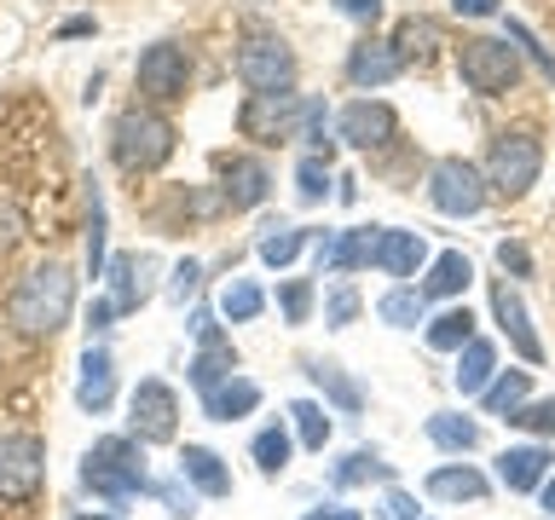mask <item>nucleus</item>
Returning <instances> with one entry per match:
<instances>
[{
    "label": "nucleus",
    "mask_w": 555,
    "mask_h": 520,
    "mask_svg": "<svg viewBox=\"0 0 555 520\" xmlns=\"http://www.w3.org/2000/svg\"><path fill=\"white\" fill-rule=\"evenodd\" d=\"M145 277H151V260L145 255H116L111 260V307H116V318H121V312H139V307L151 301Z\"/></svg>",
    "instance_id": "obj_15"
},
{
    "label": "nucleus",
    "mask_w": 555,
    "mask_h": 520,
    "mask_svg": "<svg viewBox=\"0 0 555 520\" xmlns=\"http://www.w3.org/2000/svg\"><path fill=\"white\" fill-rule=\"evenodd\" d=\"M324 133H330V110L312 99V104H307V121H301V139H307V145H330Z\"/></svg>",
    "instance_id": "obj_43"
},
{
    "label": "nucleus",
    "mask_w": 555,
    "mask_h": 520,
    "mask_svg": "<svg viewBox=\"0 0 555 520\" xmlns=\"http://www.w3.org/2000/svg\"><path fill=\"white\" fill-rule=\"evenodd\" d=\"M423 307H428V295L423 289H393V295H382V324H393V329H411V324H423Z\"/></svg>",
    "instance_id": "obj_30"
},
{
    "label": "nucleus",
    "mask_w": 555,
    "mask_h": 520,
    "mask_svg": "<svg viewBox=\"0 0 555 520\" xmlns=\"http://www.w3.org/2000/svg\"><path fill=\"white\" fill-rule=\"evenodd\" d=\"M0 359H7V353H0Z\"/></svg>",
    "instance_id": "obj_53"
},
{
    "label": "nucleus",
    "mask_w": 555,
    "mask_h": 520,
    "mask_svg": "<svg viewBox=\"0 0 555 520\" xmlns=\"http://www.w3.org/2000/svg\"><path fill=\"white\" fill-rule=\"evenodd\" d=\"M451 12H457V17H492L498 0H451Z\"/></svg>",
    "instance_id": "obj_48"
},
{
    "label": "nucleus",
    "mask_w": 555,
    "mask_h": 520,
    "mask_svg": "<svg viewBox=\"0 0 555 520\" xmlns=\"http://www.w3.org/2000/svg\"><path fill=\"white\" fill-rule=\"evenodd\" d=\"M336 128H341V139H347V145H359V151H376V145H388V139H393V110H388L382 99H353V104L341 110V121H336Z\"/></svg>",
    "instance_id": "obj_12"
},
{
    "label": "nucleus",
    "mask_w": 555,
    "mask_h": 520,
    "mask_svg": "<svg viewBox=\"0 0 555 520\" xmlns=\"http://www.w3.org/2000/svg\"><path fill=\"white\" fill-rule=\"evenodd\" d=\"M307 104L312 99H295V93H249V104L237 110V128L243 139H260V145H284V139H301Z\"/></svg>",
    "instance_id": "obj_6"
},
{
    "label": "nucleus",
    "mask_w": 555,
    "mask_h": 520,
    "mask_svg": "<svg viewBox=\"0 0 555 520\" xmlns=\"http://www.w3.org/2000/svg\"><path fill=\"white\" fill-rule=\"evenodd\" d=\"M544 509L555 515V480H550V474H544Z\"/></svg>",
    "instance_id": "obj_51"
},
{
    "label": "nucleus",
    "mask_w": 555,
    "mask_h": 520,
    "mask_svg": "<svg viewBox=\"0 0 555 520\" xmlns=\"http://www.w3.org/2000/svg\"><path fill=\"white\" fill-rule=\"evenodd\" d=\"M260 307H267V295H260L255 284H225V295H220V312H225L232 324H249Z\"/></svg>",
    "instance_id": "obj_36"
},
{
    "label": "nucleus",
    "mask_w": 555,
    "mask_h": 520,
    "mask_svg": "<svg viewBox=\"0 0 555 520\" xmlns=\"http://www.w3.org/2000/svg\"><path fill=\"white\" fill-rule=\"evenodd\" d=\"M428 492L434 497H446V503H480L486 497V474H480V468H434V474H428Z\"/></svg>",
    "instance_id": "obj_24"
},
{
    "label": "nucleus",
    "mask_w": 555,
    "mask_h": 520,
    "mask_svg": "<svg viewBox=\"0 0 555 520\" xmlns=\"http://www.w3.org/2000/svg\"><path fill=\"white\" fill-rule=\"evenodd\" d=\"M550 474V451L544 445H509L498 457V480L509 485V492H532V485H544Z\"/></svg>",
    "instance_id": "obj_18"
},
{
    "label": "nucleus",
    "mask_w": 555,
    "mask_h": 520,
    "mask_svg": "<svg viewBox=\"0 0 555 520\" xmlns=\"http://www.w3.org/2000/svg\"><path fill=\"white\" fill-rule=\"evenodd\" d=\"M434 41H440V29L428 24V17H405V24L393 29V47H399V58H428Z\"/></svg>",
    "instance_id": "obj_33"
},
{
    "label": "nucleus",
    "mask_w": 555,
    "mask_h": 520,
    "mask_svg": "<svg viewBox=\"0 0 555 520\" xmlns=\"http://www.w3.org/2000/svg\"><path fill=\"white\" fill-rule=\"evenodd\" d=\"M289 416H295V433H301L307 451H324V445H330V411H324V405H312V399H295Z\"/></svg>",
    "instance_id": "obj_31"
},
{
    "label": "nucleus",
    "mask_w": 555,
    "mask_h": 520,
    "mask_svg": "<svg viewBox=\"0 0 555 520\" xmlns=\"http://www.w3.org/2000/svg\"><path fill=\"white\" fill-rule=\"evenodd\" d=\"M336 12H341V17H359V24H376L382 0H336Z\"/></svg>",
    "instance_id": "obj_47"
},
{
    "label": "nucleus",
    "mask_w": 555,
    "mask_h": 520,
    "mask_svg": "<svg viewBox=\"0 0 555 520\" xmlns=\"http://www.w3.org/2000/svg\"><path fill=\"white\" fill-rule=\"evenodd\" d=\"M509 428H532V433H544V440H555V399H544V405H520L503 416Z\"/></svg>",
    "instance_id": "obj_37"
},
{
    "label": "nucleus",
    "mask_w": 555,
    "mask_h": 520,
    "mask_svg": "<svg viewBox=\"0 0 555 520\" xmlns=\"http://www.w3.org/2000/svg\"><path fill=\"white\" fill-rule=\"evenodd\" d=\"M12 243H17V214H12L7 203H0V255H7Z\"/></svg>",
    "instance_id": "obj_49"
},
{
    "label": "nucleus",
    "mask_w": 555,
    "mask_h": 520,
    "mask_svg": "<svg viewBox=\"0 0 555 520\" xmlns=\"http://www.w3.org/2000/svg\"><path fill=\"white\" fill-rule=\"evenodd\" d=\"M76 399H81V411H93V416L116 399V364H111V353H104V347H87V353H81Z\"/></svg>",
    "instance_id": "obj_17"
},
{
    "label": "nucleus",
    "mask_w": 555,
    "mask_h": 520,
    "mask_svg": "<svg viewBox=\"0 0 555 520\" xmlns=\"http://www.w3.org/2000/svg\"><path fill=\"white\" fill-rule=\"evenodd\" d=\"M255 463H260V474H284L289 468V433L284 428L255 433Z\"/></svg>",
    "instance_id": "obj_35"
},
{
    "label": "nucleus",
    "mask_w": 555,
    "mask_h": 520,
    "mask_svg": "<svg viewBox=\"0 0 555 520\" xmlns=\"http://www.w3.org/2000/svg\"><path fill=\"white\" fill-rule=\"evenodd\" d=\"M428 440L446 445V451H475L480 445V428L468 416H428Z\"/></svg>",
    "instance_id": "obj_32"
},
{
    "label": "nucleus",
    "mask_w": 555,
    "mask_h": 520,
    "mask_svg": "<svg viewBox=\"0 0 555 520\" xmlns=\"http://www.w3.org/2000/svg\"><path fill=\"white\" fill-rule=\"evenodd\" d=\"M81 520H121V515H81Z\"/></svg>",
    "instance_id": "obj_52"
},
{
    "label": "nucleus",
    "mask_w": 555,
    "mask_h": 520,
    "mask_svg": "<svg viewBox=\"0 0 555 520\" xmlns=\"http://www.w3.org/2000/svg\"><path fill=\"white\" fill-rule=\"evenodd\" d=\"M180 480H191L203 497H232V474H225V463L208 445H185L180 451Z\"/></svg>",
    "instance_id": "obj_19"
},
{
    "label": "nucleus",
    "mask_w": 555,
    "mask_h": 520,
    "mask_svg": "<svg viewBox=\"0 0 555 520\" xmlns=\"http://www.w3.org/2000/svg\"><path fill=\"white\" fill-rule=\"evenodd\" d=\"M197 277H203V266H197V260H180V266H173V301H185V295H197Z\"/></svg>",
    "instance_id": "obj_44"
},
{
    "label": "nucleus",
    "mask_w": 555,
    "mask_h": 520,
    "mask_svg": "<svg viewBox=\"0 0 555 520\" xmlns=\"http://www.w3.org/2000/svg\"><path fill=\"white\" fill-rule=\"evenodd\" d=\"M139 87H145L156 104L185 99V87H191V58H185V47H173V41L145 47V58H139Z\"/></svg>",
    "instance_id": "obj_11"
},
{
    "label": "nucleus",
    "mask_w": 555,
    "mask_h": 520,
    "mask_svg": "<svg viewBox=\"0 0 555 520\" xmlns=\"http://www.w3.org/2000/svg\"><path fill=\"white\" fill-rule=\"evenodd\" d=\"M399 69H405V58H399L393 41H364V47H353V58H347V81L353 87H382V81H393Z\"/></svg>",
    "instance_id": "obj_16"
},
{
    "label": "nucleus",
    "mask_w": 555,
    "mask_h": 520,
    "mask_svg": "<svg viewBox=\"0 0 555 520\" xmlns=\"http://www.w3.org/2000/svg\"><path fill=\"white\" fill-rule=\"evenodd\" d=\"M220 197L232 203V208H255V203H267V168L255 162V156H220Z\"/></svg>",
    "instance_id": "obj_14"
},
{
    "label": "nucleus",
    "mask_w": 555,
    "mask_h": 520,
    "mask_svg": "<svg viewBox=\"0 0 555 520\" xmlns=\"http://www.w3.org/2000/svg\"><path fill=\"white\" fill-rule=\"evenodd\" d=\"M527 393H532V376L527 370H498L492 388H486L480 399H486V411H492V416H509V411L527 405Z\"/></svg>",
    "instance_id": "obj_26"
},
{
    "label": "nucleus",
    "mask_w": 555,
    "mask_h": 520,
    "mask_svg": "<svg viewBox=\"0 0 555 520\" xmlns=\"http://www.w3.org/2000/svg\"><path fill=\"white\" fill-rule=\"evenodd\" d=\"M492 312H498V324H503V336H509V347L527 364H538L544 359V341H538V329H532V318H527V301L509 289V284H492Z\"/></svg>",
    "instance_id": "obj_13"
},
{
    "label": "nucleus",
    "mask_w": 555,
    "mask_h": 520,
    "mask_svg": "<svg viewBox=\"0 0 555 520\" xmlns=\"http://www.w3.org/2000/svg\"><path fill=\"white\" fill-rule=\"evenodd\" d=\"M457 76L475 87V93H509L520 81V47L498 41V35H475V41L457 47Z\"/></svg>",
    "instance_id": "obj_5"
},
{
    "label": "nucleus",
    "mask_w": 555,
    "mask_h": 520,
    "mask_svg": "<svg viewBox=\"0 0 555 520\" xmlns=\"http://www.w3.org/2000/svg\"><path fill=\"white\" fill-rule=\"evenodd\" d=\"M237 370V353H232V341H220V336H208L203 341V353L191 359V388H220V381H232Z\"/></svg>",
    "instance_id": "obj_23"
},
{
    "label": "nucleus",
    "mask_w": 555,
    "mask_h": 520,
    "mask_svg": "<svg viewBox=\"0 0 555 520\" xmlns=\"http://www.w3.org/2000/svg\"><path fill=\"white\" fill-rule=\"evenodd\" d=\"M336 485H364V480H388V463L376 457V451H353V457L336 463V474H330Z\"/></svg>",
    "instance_id": "obj_34"
},
{
    "label": "nucleus",
    "mask_w": 555,
    "mask_h": 520,
    "mask_svg": "<svg viewBox=\"0 0 555 520\" xmlns=\"http://www.w3.org/2000/svg\"><path fill=\"white\" fill-rule=\"evenodd\" d=\"M509 41H515V47H527V52H532V58H538V69H544V76L555 81V58H550V52H544V47H538V35H532L527 24H515V17H509Z\"/></svg>",
    "instance_id": "obj_41"
},
{
    "label": "nucleus",
    "mask_w": 555,
    "mask_h": 520,
    "mask_svg": "<svg viewBox=\"0 0 555 520\" xmlns=\"http://www.w3.org/2000/svg\"><path fill=\"white\" fill-rule=\"evenodd\" d=\"M295 185H301V197H307V203H319L324 191H330V168L319 162V156H307V162L295 168Z\"/></svg>",
    "instance_id": "obj_38"
},
{
    "label": "nucleus",
    "mask_w": 555,
    "mask_h": 520,
    "mask_svg": "<svg viewBox=\"0 0 555 520\" xmlns=\"http://www.w3.org/2000/svg\"><path fill=\"white\" fill-rule=\"evenodd\" d=\"M111 151L128 173H156L173 156V121L156 110H128L111 128Z\"/></svg>",
    "instance_id": "obj_3"
},
{
    "label": "nucleus",
    "mask_w": 555,
    "mask_h": 520,
    "mask_svg": "<svg viewBox=\"0 0 555 520\" xmlns=\"http://www.w3.org/2000/svg\"><path fill=\"white\" fill-rule=\"evenodd\" d=\"M492 376H498V347L475 336V341L463 347V359H457V370H451V381H457L463 393H486V388H492Z\"/></svg>",
    "instance_id": "obj_22"
},
{
    "label": "nucleus",
    "mask_w": 555,
    "mask_h": 520,
    "mask_svg": "<svg viewBox=\"0 0 555 520\" xmlns=\"http://www.w3.org/2000/svg\"><path fill=\"white\" fill-rule=\"evenodd\" d=\"M307 520H359V509H336V503H330V509H319V515H307Z\"/></svg>",
    "instance_id": "obj_50"
},
{
    "label": "nucleus",
    "mask_w": 555,
    "mask_h": 520,
    "mask_svg": "<svg viewBox=\"0 0 555 520\" xmlns=\"http://www.w3.org/2000/svg\"><path fill=\"white\" fill-rule=\"evenodd\" d=\"M81 485L104 503H133L139 492H151V474H145V457H139L133 433H111V440H99L93 451H87L81 457Z\"/></svg>",
    "instance_id": "obj_2"
},
{
    "label": "nucleus",
    "mask_w": 555,
    "mask_h": 520,
    "mask_svg": "<svg viewBox=\"0 0 555 520\" xmlns=\"http://www.w3.org/2000/svg\"><path fill=\"white\" fill-rule=\"evenodd\" d=\"M353 312H359V295H353V289H347V284H341V289H330V307H324V318H330V324H336V329H341V324H353Z\"/></svg>",
    "instance_id": "obj_42"
},
{
    "label": "nucleus",
    "mask_w": 555,
    "mask_h": 520,
    "mask_svg": "<svg viewBox=\"0 0 555 520\" xmlns=\"http://www.w3.org/2000/svg\"><path fill=\"white\" fill-rule=\"evenodd\" d=\"M237 81L249 87V93H289L295 81V52L278 41V35H243L237 47Z\"/></svg>",
    "instance_id": "obj_7"
},
{
    "label": "nucleus",
    "mask_w": 555,
    "mask_h": 520,
    "mask_svg": "<svg viewBox=\"0 0 555 520\" xmlns=\"http://www.w3.org/2000/svg\"><path fill=\"white\" fill-rule=\"evenodd\" d=\"M538 168H544V145H538L527 128L498 133L492 151H486V191H498L503 203H515L538 185Z\"/></svg>",
    "instance_id": "obj_4"
},
{
    "label": "nucleus",
    "mask_w": 555,
    "mask_h": 520,
    "mask_svg": "<svg viewBox=\"0 0 555 520\" xmlns=\"http://www.w3.org/2000/svg\"><path fill=\"white\" fill-rule=\"evenodd\" d=\"M87 272H104V203H99V191H93V232H87Z\"/></svg>",
    "instance_id": "obj_39"
},
{
    "label": "nucleus",
    "mask_w": 555,
    "mask_h": 520,
    "mask_svg": "<svg viewBox=\"0 0 555 520\" xmlns=\"http://www.w3.org/2000/svg\"><path fill=\"white\" fill-rule=\"evenodd\" d=\"M255 405H260V388L243 381V376H232V381H220V388L203 393V411L215 416V422H237V416H249Z\"/></svg>",
    "instance_id": "obj_21"
},
{
    "label": "nucleus",
    "mask_w": 555,
    "mask_h": 520,
    "mask_svg": "<svg viewBox=\"0 0 555 520\" xmlns=\"http://www.w3.org/2000/svg\"><path fill=\"white\" fill-rule=\"evenodd\" d=\"M307 307H312V284H307V277H295V284L284 289V318L307 324Z\"/></svg>",
    "instance_id": "obj_40"
},
{
    "label": "nucleus",
    "mask_w": 555,
    "mask_h": 520,
    "mask_svg": "<svg viewBox=\"0 0 555 520\" xmlns=\"http://www.w3.org/2000/svg\"><path fill=\"white\" fill-rule=\"evenodd\" d=\"M12 324L24 329V336H59V329L69 324V312H76V277H69V266H59V260H47V266H35L24 284L12 289Z\"/></svg>",
    "instance_id": "obj_1"
},
{
    "label": "nucleus",
    "mask_w": 555,
    "mask_h": 520,
    "mask_svg": "<svg viewBox=\"0 0 555 520\" xmlns=\"http://www.w3.org/2000/svg\"><path fill=\"white\" fill-rule=\"evenodd\" d=\"M428 203L440 208L451 220H468L486 208V173L475 162H463V156H440L428 173Z\"/></svg>",
    "instance_id": "obj_8"
},
{
    "label": "nucleus",
    "mask_w": 555,
    "mask_h": 520,
    "mask_svg": "<svg viewBox=\"0 0 555 520\" xmlns=\"http://www.w3.org/2000/svg\"><path fill=\"white\" fill-rule=\"evenodd\" d=\"M423 255H428V243L416 232H393V225H382V237H376V266L382 272L411 277L416 266H423Z\"/></svg>",
    "instance_id": "obj_20"
},
{
    "label": "nucleus",
    "mask_w": 555,
    "mask_h": 520,
    "mask_svg": "<svg viewBox=\"0 0 555 520\" xmlns=\"http://www.w3.org/2000/svg\"><path fill=\"white\" fill-rule=\"evenodd\" d=\"M173 422H180V399H173L168 381H139L133 399H128V428L139 445H168L173 440Z\"/></svg>",
    "instance_id": "obj_9"
},
{
    "label": "nucleus",
    "mask_w": 555,
    "mask_h": 520,
    "mask_svg": "<svg viewBox=\"0 0 555 520\" xmlns=\"http://www.w3.org/2000/svg\"><path fill=\"white\" fill-rule=\"evenodd\" d=\"M468 277H475V266H468V255L446 249L440 260H434V272H428L423 295H457V289H468Z\"/></svg>",
    "instance_id": "obj_28"
},
{
    "label": "nucleus",
    "mask_w": 555,
    "mask_h": 520,
    "mask_svg": "<svg viewBox=\"0 0 555 520\" xmlns=\"http://www.w3.org/2000/svg\"><path fill=\"white\" fill-rule=\"evenodd\" d=\"M41 468H47V451L35 433H12L0 440V497L7 503H29L41 492Z\"/></svg>",
    "instance_id": "obj_10"
},
{
    "label": "nucleus",
    "mask_w": 555,
    "mask_h": 520,
    "mask_svg": "<svg viewBox=\"0 0 555 520\" xmlns=\"http://www.w3.org/2000/svg\"><path fill=\"white\" fill-rule=\"evenodd\" d=\"M301 249H307L301 225H267V237H260V260H267V266H289Z\"/></svg>",
    "instance_id": "obj_29"
},
{
    "label": "nucleus",
    "mask_w": 555,
    "mask_h": 520,
    "mask_svg": "<svg viewBox=\"0 0 555 520\" xmlns=\"http://www.w3.org/2000/svg\"><path fill=\"white\" fill-rule=\"evenodd\" d=\"M498 260H503V272H515V277L532 272V255L520 249V243H498Z\"/></svg>",
    "instance_id": "obj_46"
},
{
    "label": "nucleus",
    "mask_w": 555,
    "mask_h": 520,
    "mask_svg": "<svg viewBox=\"0 0 555 520\" xmlns=\"http://www.w3.org/2000/svg\"><path fill=\"white\" fill-rule=\"evenodd\" d=\"M468 341H475V312H468V307H451V312H440V318L428 324V347H434V353H463Z\"/></svg>",
    "instance_id": "obj_25"
},
{
    "label": "nucleus",
    "mask_w": 555,
    "mask_h": 520,
    "mask_svg": "<svg viewBox=\"0 0 555 520\" xmlns=\"http://www.w3.org/2000/svg\"><path fill=\"white\" fill-rule=\"evenodd\" d=\"M382 515H388V520H423L411 492H388V497H382Z\"/></svg>",
    "instance_id": "obj_45"
},
{
    "label": "nucleus",
    "mask_w": 555,
    "mask_h": 520,
    "mask_svg": "<svg viewBox=\"0 0 555 520\" xmlns=\"http://www.w3.org/2000/svg\"><path fill=\"white\" fill-rule=\"evenodd\" d=\"M301 370H307L312 381H319V388H324L330 399H336V405H341L347 416H353V411L364 405V399H359V388L341 376V364H330V359H301Z\"/></svg>",
    "instance_id": "obj_27"
}]
</instances>
